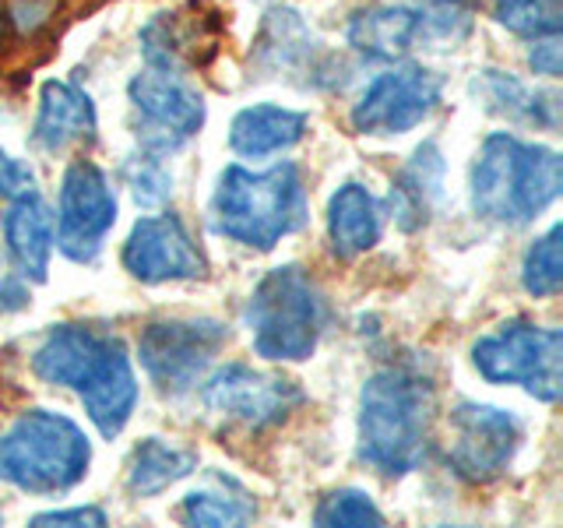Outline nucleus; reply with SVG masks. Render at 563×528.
Wrapping results in <instances>:
<instances>
[{"label": "nucleus", "instance_id": "nucleus-12", "mask_svg": "<svg viewBox=\"0 0 563 528\" xmlns=\"http://www.w3.org/2000/svg\"><path fill=\"white\" fill-rule=\"evenodd\" d=\"M448 465L454 469L457 480L472 486L500 480L515 462L525 437V427L515 413L483 402H457L448 416Z\"/></svg>", "mask_w": 563, "mask_h": 528}, {"label": "nucleus", "instance_id": "nucleus-25", "mask_svg": "<svg viewBox=\"0 0 563 528\" xmlns=\"http://www.w3.org/2000/svg\"><path fill=\"white\" fill-rule=\"evenodd\" d=\"M257 518V501L251 497V490L240 486L233 475L211 472L208 483L190 490L180 501V521L187 525H246Z\"/></svg>", "mask_w": 563, "mask_h": 528}, {"label": "nucleus", "instance_id": "nucleus-18", "mask_svg": "<svg viewBox=\"0 0 563 528\" xmlns=\"http://www.w3.org/2000/svg\"><path fill=\"white\" fill-rule=\"evenodd\" d=\"M444 173L448 163L437 141H422L409 155V163L398 169L387 205H391V216L401 233H419L433 219L440 198H444Z\"/></svg>", "mask_w": 563, "mask_h": 528}, {"label": "nucleus", "instance_id": "nucleus-17", "mask_svg": "<svg viewBox=\"0 0 563 528\" xmlns=\"http://www.w3.org/2000/svg\"><path fill=\"white\" fill-rule=\"evenodd\" d=\"M4 246L14 261V272L25 282L49 278V257L57 237H53V211L35 187L11 198L4 211Z\"/></svg>", "mask_w": 563, "mask_h": 528}, {"label": "nucleus", "instance_id": "nucleus-4", "mask_svg": "<svg viewBox=\"0 0 563 528\" xmlns=\"http://www.w3.org/2000/svg\"><path fill=\"white\" fill-rule=\"evenodd\" d=\"M468 184L475 216L493 226L518 229L556 205L563 190V158L536 141L497 131L475 152Z\"/></svg>", "mask_w": 563, "mask_h": 528}, {"label": "nucleus", "instance_id": "nucleus-10", "mask_svg": "<svg viewBox=\"0 0 563 528\" xmlns=\"http://www.w3.org/2000/svg\"><path fill=\"white\" fill-rule=\"evenodd\" d=\"M128 99L134 110V134L152 155L180 152L205 128V96L176 70H137L128 81Z\"/></svg>", "mask_w": 563, "mask_h": 528}, {"label": "nucleus", "instance_id": "nucleus-28", "mask_svg": "<svg viewBox=\"0 0 563 528\" xmlns=\"http://www.w3.org/2000/svg\"><path fill=\"white\" fill-rule=\"evenodd\" d=\"M493 18L507 32L539 40V35H560L563 0H489Z\"/></svg>", "mask_w": 563, "mask_h": 528}, {"label": "nucleus", "instance_id": "nucleus-23", "mask_svg": "<svg viewBox=\"0 0 563 528\" xmlns=\"http://www.w3.org/2000/svg\"><path fill=\"white\" fill-rule=\"evenodd\" d=\"M317 57H321V50H317V40L303 18L289 8L268 11L257 40V61L264 70H272V75H296V70L310 67V81L317 85L324 75Z\"/></svg>", "mask_w": 563, "mask_h": 528}, {"label": "nucleus", "instance_id": "nucleus-24", "mask_svg": "<svg viewBox=\"0 0 563 528\" xmlns=\"http://www.w3.org/2000/svg\"><path fill=\"white\" fill-rule=\"evenodd\" d=\"M198 472V454L163 437H145L128 458V493L131 497H158L169 486Z\"/></svg>", "mask_w": 563, "mask_h": 528}, {"label": "nucleus", "instance_id": "nucleus-14", "mask_svg": "<svg viewBox=\"0 0 563 528\" xmlns=\"http://www.w3.org/2000/svg\"><path fill=\"white\" fill-rule=\"evenodd\" d=\"M120 264H123V272L137 282H145V286L194 282L208 275V257L176 211L141 216L131 226L128 240H123Z\"/></svg>", "mask_w": 563, "mask_h": 528}, {"label": "nucleus", "instance_id": "nucleus-33", "mask_svg": "<svg viewBox=\"0 0 563 528\" xmlns=\"http://www.w3.org/2000/svg\"><path fill=\"white\" fill-rule=\"evenodd\" d=\"M35 187V176L29 169V163H22V158H14L11 152L0 148V198H14V194H22Z\"/></svg>", "mask_w": 563, "mask_h": 528}, {"label": "nucleus", "instance_id": "nucleus-3", "mask_svg": "<svg viewBox=\"0 0 563 528\" xmlns=\"http://www.w3.org/2000/svg\"><path fill=\"white\" fill-rule=\"evenodd\" d=\"M208 219L219 237L246 246V251H275L310 219L303 169L289 158L268 169L225 166L216 194H211Z\"/></svg>", "mask_w": 563, "mask_h": 528}, {"label": "nucleus", "instance_id": "nucleus-36", "mask_svg": "<svg viewBox=\"0 0 563 528\" xmlns=\"http://www.w3.org/2000/svg\"><path fill=\"white\" fill-rule=\"evenodd\" d=\"M0 521H4V515H0Z\"/></svg>", "mask_w": 563, "mask_h": 528}, {"label": "nucleus", "instance_id": "nucleus-7", "mask_svg": "<svg viewBox=\"0 0 563 528\" xmlns=\"http://www.w3.org/2000/svg\"><path fill=\"white\" fill-rule=\"evenodd\" d=\"M472 366L486 384H518L536 402L556 405L563 395V331L515 317L472 345Z\"/></svg>", "mask_w": 563, "mask_h": 528}, {"label": "nucleus", "instance_id": "nucleus-11", "mask_svg": "<svg viewBox=\"0 0 563 528\" xmlns=\"http://www.w3.org/2000/svg\"><path fill=\"white\" fill-rule=\"evenodd\" d=\"M117 226V187L102 166L92 158H75L64 169L60 194H57V219H53V237L67 261L92 264L106 237Z\"/></svg>", "mask_w": 563, "mask_h": 528}, {"label": "nucleus", "instance_id": "nucleus-21", "mask_svg": "<svg viewBox=\"0 0 563 528\" xmlns=\"http://www.w3.org/2000/svg\"><path fill=\"white\" fill-rule=\"evenodd\" d=\"M310 120L307 113L289 110V106L257 102L246 106L229 123V148L240 158H268L296 148L307 138Z\"/></svg>", "mask_w": 563, "mask_h": 528}, {"label": "nucleus", "instance_id": "nucleus-29", "mask_svg": "<svg viewBox=\"0 0 563 528\" xmlns=\"http://www.w3.org/2000/svg\"><path fill=\"white\" fill-rule=\"evenodd\" d=\"M120 176L141 208H163L173 198V173L163 166V158L152 152L131 155L128 163L120 166Z\"/></svg>", "mask_w": 563, "mask_h": 528}, {"label": "nucleus", "instance_id": "nucleus-22", "mask_svg": "<svg viewBox=\"0 0 563 528\" xmlns=\"http://www.w3.org/2000/svg\"><path fill=\"white\" fill-rule=\"evenodd\" d=\"M349 46L369 61H401L416 46V8L409 4H366L352 11L345 25Z\"/></svg>", "mask_w": 563, "mask_h": 528}, {"label": "nucleus", "instance_id": "nucleus-31", "mask_svg": "<svg viewBox=\"0 0 563 528\" xmlns=\"http://www.w3.org/2000/svg\"><path fill=\"white\" fill-rule=\"evenodd\" d=\"M53 8H57V0H8L4 25L18 35V40H32L35 32L46 29V22L53 18Z\"/></svg>", "mask_w": 563, "mask_h": 528}, {"label": "nucleus", "instance_id": "nucleus-13", "mask_svg": "<svg viewBox=\"0 0 563 528\" xmlns=\"http://www.w3.org/2000/svg\"><path fill=\"white\" fill-rule=\"evenodd\" d=\"M440 99H444V78L437 70L422 64H395L363 88L349 123L356 134L369 138L409 134L433 117Z\"/></svg>", "mask_w": 563, "mask_h": 528}, {"label": "nucleus", "instance_id": "nucleus-16", "mask_svg": "<svg viewBox=\"0 0 563 528\" xmlns=\"http://www.w3.org/2000/svg\"><path fill=\"white\" fill-rule=\"evenodd\" d=\"M99 131L96 102L78 85L49 78L40 88V110H35L32 141L46 155H64L78 145H92Z\"/></svg>", "mask_w": 563, "mask_h": 528}, {"label": "nucleus", "instance_id": "nucleus-1", "mask_svg": "<svg viewBox=\"0 0 563 528\" xmlns=\"http://www.w3.org/2000/svg\"><path fill=\"white\" fill-rule=\"evenodd\" d=\"M32 374L49 387H67L85 405L92 427L113 440L134 416L137 374L117 334L92 324H53L32 349Z\"/></svg>", "mask_w": 563, "mask_h": 528}, {"label": "nucleus", "instance_id": "nucleus-15", "mask_svg": "<svg viewBox=\"0 0 563 528\" xmlns=\"http://www.w3.org/2000/svg\"><path fill=\"white\" fill-rule=\"evenodd\" d=\"M216 18L219 14H201L198 4H187L184 11L155 14L152 22L141 29V53H145L148 67L184 75L187 67L205 64V57L216 53V43H219Z\"/></svg>", "mask_w": 563, "mask_h": 528}, {"label": "nucleus", "instance_id": "nucleus-20", "mask_svg": "<svg viewBox=\"0 0 563 528\" xmlns=\"http://www.w3.org/2000/svg\"><path fill=\"white\" fill-rule=\"evenodd\" d=\"M472 96L483 102V110L493 117H504L510 123H525V128L556 131L560 128V96L542 92V88H528L521 78L507 75V70L486 67L472 81Z\"/></svg>", "mask_w": 563, "mask_h": 528}, {"label": "nucleus", "instance_id": "nucleus-27", "mask_svg": "<svg viewBox=\"0 0 563 528\" xmlns=\"http://www.w3.org/2000/svg\"><path fill=\"white\" fill-rule=\"evenodd\" d=\"M563 229L550 226L542 237L532 240V246L521 257V286L536 299H553L563 289V257H560Z\"/></svg>", "mask_w": 563, "mask_h": 528}, {"label": "nucleus", "instance_id": "nucleus-32", "mask_svg": "<svg viewBox=\"0 0 563 528\" xmlns=\"http://www.w3.org/2000/svg\"><path fill=\"white\" fill-rule=\"evenodd\" d=\"M32 525H64V528H99V525H110V515L96 504H81V507H60V510H43L35 515Z\"/></svg>", "mask_w": 563, "mask_h": 528}, {"label": "nucleus", "instance_id": "nucleus-35", "mask_svg": "<svg viewBox=\"0 0 563 528\" xmlns=\"http://www.w3.org/2000/svg\"><path fill=\"white\" fill-rule=\"evenodd\" d=\"M29 307V282L22 275L0 278V310H22Z\"/></svg>", "mask_w": 563, "mask_h": 528}, {"label": "nucleus", "instance_id": "nucleus-9", "mask_svg": "<svg viewBox=\"0 0 563 528\" xmlns=\"http://www.w3.org/2000/svg\"><path fill=\"white\" fill-rule=\"evenodd\" d=\"M201 405L205 413L222 419L225 427L264 433L282 427L303 405V392L289 377L264 374V370H254L246 363H225L205 374Z\"/></svg>", "mask_w": 563, "mask_h": 528}, {"label": "nucleus", "instance_id": "nucleus-2", "mask_svg": "<svg viewBox=\"0 0 563 528\" xmlns=\"http://www.w3.org/2000/svg\"><path fill=\"white\" fill-rule=\"evenodd\" d=\"M437 413V384L427 363L395 360L363 381L356 448L384 480H401L422 465L430 451V427Z\"/></svg>", "mask_w": 563, "mask_h": 528}, {"label": "nucleus", "instance_id": "nucleus-5", "mask_svg": "<svg viewBox=\"0 0 563 528\" xmlns=\"http://www.w3.org/2000/svg\"><path fill=\"white\" fill-rule=\"evenodd\" d=\"M88 465L92 440L64 413L25 409L0 430V483L29 497H60L85 483Z\"/></svg>", "mask_w": 563, "mask_h": 528}, {"label": "nucleus", "instance_id": "nucleus-6", "mask_svg": "<svg viewBox=\"0 0 563 528\" xmlns=\"http://www.w3.org/2000/svg\"><path fill=\"white\" fill-rule=\"evenodd\" d=\"M243 317L261 360L303 363L324 339L331 307L310 272L299 264H282L254 286Z\"/></svg>", "mask_w": 563, "mask_h": 528}, {"label": "nucleus", "instance_id": "nucleus-26", "mask_svg": "<svg viewBox=\"0 0 563 528\" xmlns=\"http://www.w3.org/2000/svg\"><path fill=\"white\" fill-rule=\"evenodd\" d=\"M475 29V0H419L416 46L448 53L457 50Z\"/></svg>", "mask_w": 563, "mask_h": 528}, {"label": "nucleus", "instance_id": "nucleus-19", "mask_svg": "<svg viewBox=\"0 0 563 528\" xmlns=\"http://www.w3.org/2000/svg\"><path fill=\"white\" fill-rule=\"evenodd\" d=\"M384 205L369 187L349 180L328 201V240L342 261L374 251L384 237Z\"/></svg>", "mask_w": 563, "mask_h": 528}, {"label": "nucleus", "instance_id": "nucleus-34", "mask_svg": "<svg viewBox=\"0 0 563 528\" xmlns=\"http://www.w3.org/2000/svg\"><path fill=\"white\" fill-rule=\"evenodd\" d=\"M528 64H532L536 75L542 78H560L563 61H560V35H539L532 40V53H528Z\"/></svg>", "mask_w": 563, "mask_h": 528}, {"label": "nucleus", "instance_id": "nucleus-8", "mask_svg": "<svg viewBox=\"0 0 563 528\" xmlns=\"http://www.w3.org/2000/svg\"><path fill=\"white\" fill-rule=\"evenodd\" d=\"M225 342L229 328L216 317H163L141 328L137 360L163 395H187L205 381Z\"/></svg>", "mask_w": 563, "mask_h": 528}, {"label": "nucleus", "instance_id": "nucleus-30", "mask_svg": "<svg viewBox=\"0 0 563 528\" xmlns=\"http://www.w3.org/2000/svg\"><path fill=\"white\" fill-rule=\"evenodd\" d=\"M313 521L317 525H345V528H360V525H384V510L374 504V497L363 490H331L321 504L313 507Z\"/></svg>", "mask_w": 563, "mask_h": 528}]
</instances>
